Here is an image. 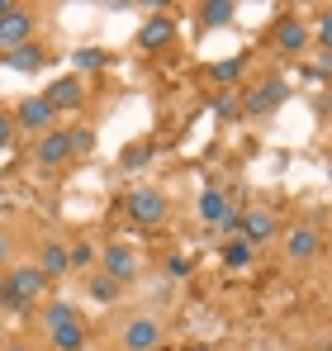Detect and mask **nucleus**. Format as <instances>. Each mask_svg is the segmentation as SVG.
<instances>
[{"instance_id":"nucleus-31","label":"nucleus","mask_w":332,"mask_h":351,"mask_svg":"<svg viewBox=\"0 0 332 351\" xmlns=\"http://www.w3.org/2000/svg\"><path fill=\"white\" fill-rule=\"evenodd\" d=\"M5 351H29V347H24V342H10V347H5Z\"/></svg>"},{"instance_id":"nucleus-25","label":"nucleus","mask_w":332,"mask_h":351,"mask_svg":"<svg viewBox=\"0 0 332 351\" xmlns=\"http://www.w3.org/2000/svg\"><path fill=\"white\" fill-rule=\"evenodd\" d=\"M91 294H95V299H119V285H114L110 276H95V280H91Z\"/></svg>"},{"instance_id":"nucleus-21","label":"nucleus","mask_w":332,"mask_h":351,"mask_svg":"<svg viewBox=\"0 0 332 351\" xmlns=\"http://www.w3.org/2000/svg\"><path fill=\"white\" fill-rule=\"evenodd\" d=\"M152 152H157V147H152V143H133V147H128V152H123V167H128V171H133V167H143V162H152Z\"/></svg>"},{"instance_id":"nucleus-5","label":"nucleus","mask_w":332,"mask_h":351,"mask_svg":"<svg viewBox=\"0 0 332 351\" xmlns=\"http://www.w3.org/2000/svg\"><path fill=\"white\" fill-rule=\"evenodd\" d=\"M10 123H14V128H24V133H48V128L57 123V114H53V105H48L43 95H24Z\"/></svg>"},{"instance_id":"nucleus-26","label":"nucleus","mask_w":332,"mask_h":351,"mask_svg":"<svg viewBox=\"0 0 332 351\" xmlns=\"http://www.w3.org/2000/svg\"><path fill=\"white\" fill-rule=\"evenodd\" d=\"M237 76H242V58L219 62V66H214V81H237Z\"/></svg>"},{"instance_id":"nucleus-12","label":"nucleus","mask_w":332,"mask_h":351,"mask_svg":"<svg viewBox=\"0 0 332 351\" xmlns=\"http://www.w3.org/2000/svg\"><path fill=\"white\" fill-rule=\"evenodd\" d=\"M34 157H38V167H62V162H71V133H62V128H48V133L38 138Z\"/></svg>"},{"instance_id":"nucleus-4","label":"nucleus","mask_w":332,"mask_h":351,"mask_svg":"<svg viewBox=\"0 0 332 351\" xmlns=\"http://www.w3.org/2000/svg\"><path fill=\"white\" fill-rule=\"evenodd\" d=\"M123 209H128V219H133V223L157 228V223L166 219V195H162V190H133V195L123 199Z\"/></svg>"},{"instance_id":"nucleus-14","label":"nucleus","mask_w":332,"mask_h":351,"mask_svg":"<svg viewBox=\"0 0 332 351\" xmlns=\"http://www.w3.org/2000/svg\"><path fill=\"white\" fill-rule=\"evenodd\" d=\"M237 223H242V233L252 247H261V242H271L276 237V214L271 209H247V214H237Z\"/></svg>"},{"instance_id":"nucleus-24","label":"nucleus","mask_w":332,"mask_h":351,"mask_svg":"<svg viewBox=\"0 0 332 351\" xmlns=\"http://www.w3.org/2000/svg\"><path fill=\"white\" fill-rule=\"evenodd\" d=\"M67 261H71V266H91V261H95V247L76 242V247H67Z\"/></svg>"},{"instance_id":"nucleus-9","label":"nucleus","mask_w":332,"mask_h":351,"mask_svg":"<svg viewBox=\"0 0 332 351\" xmlns=\"http://www.w3.org/2000/svg\"><path fill=\"white\" fill-rule=\"evenodd\" d=\"M100 261H105V276H110L114 285H128V280L138 276V256H133L128 242H110V247L100 252Z\"/></svg>"},{"instance_id":"nucleus-32","label":"nucleus","mask_w":332,"mask_h":351,"mask_svg":"<svg viewBox=\"0 0 332 351\" xmlns=\"http://www.w3.org/2000/svg\"><path fill=\"white\" fill-rule=\"evenodd\" d=\"M0 290H5V271H0Z\"/></svg>"},{"instance_id":"nucleus-30","label":"nucleus","mask_w":332,"mask_h":351,"mask_svg":"<svg viewBox=\"0 0 332 351\" xmlns=\"http://www.w3.org/2000/svg\"><path fill=\"white\" fill-rule=\"evenodd\" d=\"M5 256H10V237L0 233V261H5Z\"/></svg>"},{"instance_id":"nucleus-13","label":"nucleus","mask_w":332,"mask_h":351,"mask_svg":"<svg viewBox=\"0 0 332 351\" xmlns=\"http://www.w3.org/2000/svg\"><path fill=\"white\" fill-rule=\"evenodd\" d=\"M318 252H323L318 228H309V223H304V228H289V233H285V256H289V261H313Z\"/></svg>"},{"instance_id":"nucleus-22","label":"nucleus","mask_w":332,"mask_h":351,"mask_svg":"<svg viewBox=\"0 0 332 351\" xmlns=\"http://www.w3.org/2000/svg\"><path fill=\"white\" fill-rule=\"evenodd\" d=\"M214 114H219V119H237V114H242V100L228 90V95H219V100H214Z\"/></svg>"},{"instance_id":"nucleus-11","label":"nucleus","mask_w":332,"mask_h":351,"mask_svg":"<svg viewBox=\"0 0 332 351\" xmlns=\"http://www.w3.org/2000/svg\"><path fill=\"white\" fill-rule=\"evenodd\" d=\"M276 48H280V53H289V58H299V53L309 48V24H304L299 14L276 19Z\"/></svg>"},{"instance_id":"nucleus-10","label":"nucleus","mask_w":332,"mask_h":351,"mask_svg":"<svg viewBox=\"0 0 332 351\" xmlns=\"http://www.w3.org/2000/svg\"><path fill=\"white\" fill-rule=\"evenodd\" d=\"M81 95H86V86H81V76H76V71L57 76L53 86L43 90V100L53 105V114H62V110H76V105H81Z\"/></svg>"},{"instance_id":"nucleus-28","label":"nucleus","mask_w":332,"mask_h":351,"mask_svg":"<svg viewBox=\"0 0 332 351\" xmlns=\"http://www.w3.org/2000/svg\"><path fill=\"white\" fill-rule=\"evenodd\" d=\"M328 38H332V19H328V14H323V19H318V43L328 48Z\"/></svg>"},{"instance_id":"nucleus-3","label":"nucleus","mask_w":332,"mask_h":351,"mask_svg":"<svg viewBox=\"0 0 332 351\" xmlns=\"http://www.w3.org/2000/svg\"><path fill=\"white\" fill-rule=\"evenodd\" d=\"M237 100H242V114H271V110H280V105L289 100V81L271 76V81H261V86L242 90Z\"/></svg>"},{"instance_id":"nucleus-15","label":"nucleus","mask_w":332,"mask_h":351,"mask_svg":"<svg viewBox=\"0 0 332 351\" xmlns=\"http://www.w3.org/2000/svg\"><path fill=\"white\" fill-rule=\"evenodd\" d=\"M171 38H176V19H171V14H152V19L138 29V43H143V48H166Z\"/></svg>"},{"instance_id":"nucleus-19","label":"nucleus","mask_w":332,"mask_h":351,"mask_svg":"<svg viewBox=\"0 0 332 351\" xmlns=\"http://www.w3.org/2000/svg\"><path fill=\"white\" fill-rule=\"evenodd\" d=\"M233 14H237V5H233V0H209V5H200V19H204L209 29L233 24Z\"/></svg>"},{"instance_id":"nucleus-1","label":"nucleus","mask_w":332,"mask_h":351,"mask_svg":"<svg viewBox=\"0 0 332 351\" xmlns=\"http://www.w3.org/2000/svg\"><path fill=\"white\" fill-rule=\"evenodd\" d=\"M43 323H48V337H53L57 351H81L86 347V323L81 313L71 308V299H53L43 308Z\"/></svg>"},{"instance_id":"nucleus-7","label":"nucleus","mask_w":332,"mask_h":351,"mask_svg":"<svg viewBox=\"0 0 332 351\" xmlns=\"http://www.w3.org/2000/svg\"><path fill=\"white\" fill-rule=\"evenodd\" d=\"M200 219L214 223V228H233L237 223V209H233V199L223 195L219 185H204L200 190Z\"/></svg>"},{"instance_id":"nucleus-18","label":"nucleus","mask_w":332,"mask_h":351,"mask_svg":"<svg viewBox=\"0 0 332 351\" xmlns=\"http://www.w3.org/2000/svg\"><path fill=\"white\" fill-rule=\"evenodd\" d=\"M252 256H257V247L247 242V237H228L223 242V266H233V271H242V266H252Z\"/></svg>"},{"instance_id":"nucleus-27","label":"nucleus","mask_w":332,"mask_h":351,"mask_svg":"<svg viewBox=\"0 0 332 351\" xmlns=\"http://www.w3.org/2000/svg\"><path fill=\"white\" fill-rule=\"evenodd\" d=\"M166 276H176V280L190 276V261H185V256H166Z\"/></svg>"},{"instance_id":"nucleus-6","label":"nucleus","mask_w":332,"mask_h":351,"mask_svg":"<svg viewBox=\"0 0 332 351\" xmlns=\"http://www.w3.org/2000/svg\"><path fill=\"white\" fill-rule=\"evenodd\" d=\"M34 38V10H24V5H14L10 14H0V48L10 53V48H24Z\"/></svg>"},{"instance_id":"nucleus-23","label":"nucleus","mask_w":332,"mask_h":351,"mask_svg":"<svg viewBox=\"0 0 332 351\" xmlns=\"http://www.w3.org/2000/svg\"><path fill=\"white\" fill-rule=\"evenodd\" d=\"M91 147H95V128H71V157L91 152Z\"/></svg>"},{"instance_id":"nucleus-20","label":"nucleus","mask_w":332,"mask_h":351,"mask_svg":"<svg viewBox=\"0 0 332 351\" xmlns=\"http://www.w3.org/2000/svg\"><path fill=\"white\" fill-rule=\"evenodd\" d=\"M71 62H76V71H95V66H105V53L100 48H81V53H71Z\"/></svg>"},{"instance_id":"nucleus-16","label":"nucleus","mask_w":332,"mask_h":351,"mask_svg":"<svg viewBox=\"0 0 332 351\" xmlns=\"http://www.w3.org/2000/svg\"><path fill=\"white\" fill-rule=\"evenodd\" d=\"M0 62H5L10 71H38V66L48 62V53H43L38 43H24V48H10V53H5Z\"/></svg>"},{"instance_id":"nucleus-29","label":"nucleus","mask_w":332,"mask_h":351,"mask_svg":"<svg viewBox=\"0 0 332 351\" xmlns=\"http://www.w3.org/2000/svg\"><path fill=\"white\" fill-rule=\"evenodd\" d=\"M10 133H14V123H10V119L0 114V143H10Z\"/></svg>"},{"instance_id":"nucleus-8","label":"nucleus","mask_w":332,"mask_h":351,"mask_svg":"<svg viewBox=\"0 0 332 351\" xmlns=\"http://www.w3.org/2000/svg\"><path fill=\"white\" fill-rule=\"evenodd\" d=\"M123 347L128 351H157L162 347V323L147 318V313L128 318V323H123Z\"/></svg>"},{"instance_id":"nucleus-2","label":"nucleus","mask_w":332,"mask_h":351,"mask_svg":"<svg viewBox=\"0 0 332 351\" xmlns=\"http://www.w3.org/2000/svg\"><path fill=\"white\" fill-rule=\"evenodd\" d=\"M43 285H48V276L29 261V266H14V271H5V290H0V299L5 304H34L38 294H43Z\"/></svg>"},{"instance_id":"nucleus-17","label":"nucleus","mask_w":332,"mask_h":351,"mask_svg":"<svg viewBox=\"0 0 332 351\" xmlns=\"http://www.w3.org/2000/svg\"><path fill=\"white\" fill-rule=\"evenodd\" d=\"M38 271H43L48 280L71 271V261H67V242H43V252H38Z\"/></svg>"}]
</instances>
